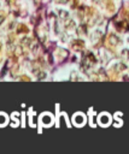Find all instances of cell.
<instances>
[{
  "instance_id": "6da1fadb",
  "label": "cell",
  "mask_w": 129,
  "mask_h": 154,
  "mask_svg": "<svg viewBox=\"0 0 129 154\" xmlns=\"http://www.w3.org/2000/svg\"><path fill=\"white\" fill-rule=\"evenodd\" d=\"M104 122H106V123L109 122V117L107 116H106V118H101V123H104Z\"/></svg>"
},
{
  "instance_id": "7a4b0ae2",
  "label": "cell",
  "mask_w": 129,
  "mask_h": 154,
  "mask_svg": "<svg viewBox=\"0 0 129 154\" xmlns=\"http://www.w3.org/2000/svg\"><path fill=\"white\" fill-rule=\"evenodd\" d=\"M1 21H3V17H0V23H1Z\"/></svg>"
}]
</instances>
